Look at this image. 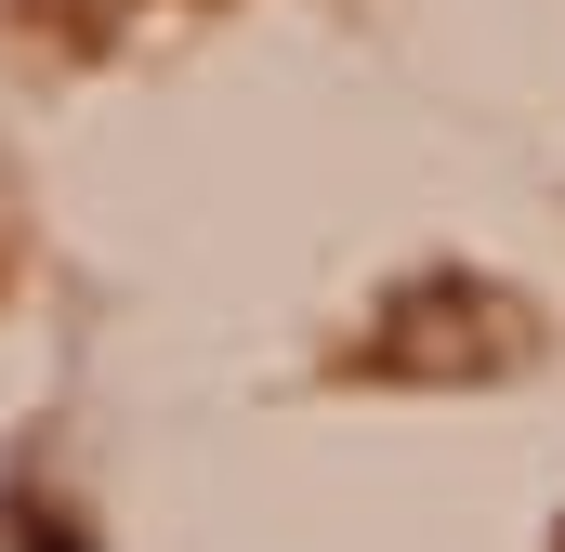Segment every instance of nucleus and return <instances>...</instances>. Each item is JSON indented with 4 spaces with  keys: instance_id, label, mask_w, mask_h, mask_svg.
<instances>
[{
    "instance_id": "2",
    "label": "nucleus",
    "mask_w": 565,
    "mask_h": 552,
    "mask_svg": "<svg viewBox=\"0 0 565 552\" xmlns=\"http://www.w3.org/2000/svg\"><path fill=\"white\" fill-rule=\"evenodd\" d=\"M553 552H565V527H553Z\"/></svg>"
},
{
    "instance_id": "1",
    "label": "nucleus",
    "mask_w": 565,
    "mask_h": 552,
    "mask_svg": "<svg viewBox=\"0 0 565 552\" xmlns=\"http://www.w3.org/2000/svg\"><path fill=\"white\" fill-rule=\"evenodd\" d=\"M13 527H26V540H13V552H93V527H79V513H53V500H26Z\"/></svg>"
}]
</instances>
